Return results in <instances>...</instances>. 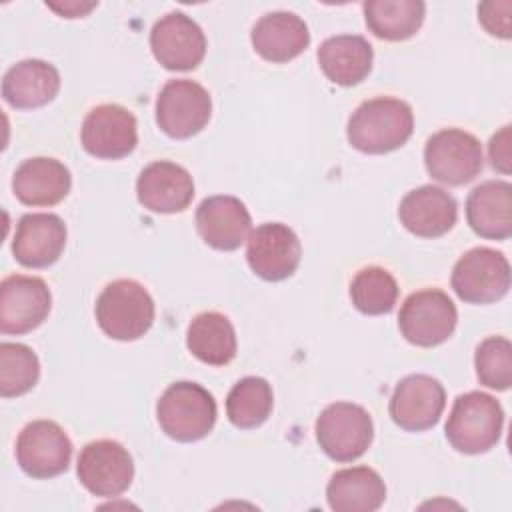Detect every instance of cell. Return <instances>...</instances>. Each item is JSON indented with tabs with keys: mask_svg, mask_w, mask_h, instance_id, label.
<instances>
[{
	"mask_svg": "<svg viewBox=\"0 0 512 512\" xmlns=\"http://www.w3.org/2000/svg\"><path fill=\"white\" fill-rule=\"evenodd\" d=\"M150 48L160 66L174 72L194 70L206 56L202 28L184 12H168L150 30Z\"/></svg>",
	"mask_w": 512,
	"mask_h": 512,
	"instance_id": "16",
	"label": "cell"
},
{
	"mask_svg": "<svg viewBox=\"0 0 512 512\" xmlns=\"http://www.w3.org/2000/svg\"><path fill=\"white\" fill-rule=\"evenodd\" d=\"M400 224L414 236L438 238L450 232L458 220V204L444 188L424 184L410 190L398 206Z\"/></svg>",
	"mask_w": 512,
	"mask_h": 512,
	"instance_id": "20",
	"label": "cell"
},
{
	"mask_svg": "<svg viewBox=\"0 0 512 512\" xmlns=\"http://www.w3.org/2000/svg\"><path fill=\"white\" fill-rule=\"evenodd\" d=\"M458 322V310L452 298L438 288L412 292L398 314L402 336L420 348H434L446 342Z\"/></svg>",
	"mask_w": 512,
	"mask_h": 512,
	"instance_id": "6",
	"label": "cell"
},
{
	"mask_svg": "<svg viewBox=\"0 0 512 512\" xmlns=\"http://www.w3.org/2000/svg\"><path fill=\"white\" fill-rule=\"evenodd\" d=\"M318 64L324 76L338 86H356L372 70V44L358 34L326 38L318 48Z\"/></svg>",
	"mask_w": 512,
	"mask_h": 512,
	"instance_id": "25",
	"label": "cell"
},
{
	"mask_svg": "<svg viewBox=\"0 0 512 512\" xmlns=\"http://www.w3.org/2000/svg\"><path fill=\"white\" fill-rule=\"evenodd\" d=\"M246 242V260L258 278L266 282H280L296 272L302 246L290 226L282 222L260 224L250 232Z\"/></svg>",
	"mask_w": 512,
	"mask_h": 512,
	"instance_id": "15",
	"label": "cell"
},
{
	"mask_svg": "<svg viewBox=\"0 0 512 512\" xmlns=\"http://www.w3.org/2000/svg\"><path fill=\"white\" fill-rule=\"evenodd\" d=\"M212 116V98L208 90L188 78L168 80L156 98V124L174 138L186 140L204 130Z\"/></svg>",
	"mask_w": 512,
	"mask_h": 512,
	"instance_id": "8",
	"label": "cell"
},
{
	"mask_svg": "<svg viewBox=\"0 0 512 512\" xmlns=\"http://www.w3.org/2000/svg\"><path fill=\"white\" fill-rule=\"evenodd\" d=\"M368 30L388 42L412 38L426 16L422 0H368L362 4Z\"/></svg>",
	"mask_w": 512,
	"mask_h": 512,
	"instance_id": "28",
	"label": "cell"
},
{
	"mask_svg": "<svg viewBox=\"0 0 512 512\" xmlns=\"http://www.w3.org/2000/svg\"><path fill=\"white\" fill-rule=\"evenodd\" d=\"M452 290L462 302L490 304L510 290L508 258L486 246L464 252L452 268Z\"/></svg>",
	"mask_w": 512,
	"mask_h": 512,
	"instance_id": "9",
	"label": "cell"
},
{
	"mask_svg": "<svg viewBox=\"0 0 512 512\" xmlns=\"http://www.w3.org/2000/svg\"><path fill=\"white\" fill-rule=\"evenodd\" d=\"M60 90V72L54 64L38 58L20 60L2 78V98L16 110L46 106Z\"/></svg>",
	"mask_w": 512,
	"mask_h": 512,
	"instance_id": "24",
	"label": "cell"
},
{
	"mask_svg": "<svg viewBox=\"0 0 512 512\" xmlns=\"http://www.w3.org/2000/svg\"><path fill=\"white\" fill-rule=\"evenodd\" d=\"M350 298L356 310L368 316L392 312L398 300V282L382 266H366L350 282Z\"/></svg>",
	"mask_w": 512,
	"mask_h": 512,
	"instance_id": "30",
	"label": "cell"
},
{
	"mask_svg": "<svg viewBox=\"0 0 512 512\" xmlns=\"http://www.w3.org/2000/svg\"><path fill=\"white\" fill-rule=\"evenodd\" d=\"M272 406V386L260 376H246L238 380L226 396V416L232 426L240 430L262 426L268 420Z\"/></svg>",
	"mask_w": 512,
	"mask_h": 512,
	"instance_id": "29",
	"label": "cell"
},
{
	"mask_svg": "<svg viewBox=\"0 0 512 512\" xmlns=\"http://www.w3.org/2000/svg\"><path fill=\"white\" fill-rule=\"evenodd\" d=\"M326 500L334 512H374L386 500V484L374 468H342L328 480Z\"/></svg>",
	"mask_w": 512,
	"mask_h": 512,
	"instance_id": "26",
	"label": "cell"
},
{
	"mask_svg": "<svg viewBox=\"0 0 512 512\" xmlns=\"http://www.w3.org/2000/svg\"><path fill=\"white\" fill-rule=\"evenodd\" d=\"M186 346L194 358L208 366L230 364L238 348L232 322L214 310L192 318L186 330Z\"/></svg>",
	"mask_w": 512,
	"mask_h": 512,
	"instance_id": "27",
	"label": "cell"
},
{
	"mask_svg": "<svg viewBox=\"0 0 512 512\" xmlns=\"http://www.w3.org/2000/svg\"><path fill=\"white\" fill-rule=\"evenodd\" d=\"M70 188V170L48 156L24 160L12 176V192L24 206H54L68 196Z\"/></svg>",
	"mask_w": 512,
	"mask_h": 512,
	"instance_id": "22",
	"label": "cell"
},
{
	"mask_svg": "<svg viewBox=\"0 0 512 512\" xmlns=\"http://www.w3.org/2000/svg\"><path fill=\"white\" fill-rule=\"evenodd\" d=\"M214 396L196 382L170 384L156 404V418L166 436L176 442H196L208 436L216 424Z\"/></svg>",
	"mask_w": 512,
	"mask_h": 512,
	"instance_id": "4",
	"label": "cell"
},
{
	"mask_svg": "<svg viewBox=\"0 0 512 512\" xmlns=\"http://www.w3.org/2000/svg\"><path fill=\"white\" fill-rule=\"evenodd\" d=\"M68 238L66 224L60 216L48 212L24 214L12 238V254L26 268H48L64 252Z\"/></svg>",
	"mask_w": 512,
	"mask_h": 512,
	"instance_id": "19",
	"label": "cell"
},
{
	"mask_svg": "<svg viewBox=\"0 0 512 512\" xmlns=\"http://www.w3.org/2000/svg\"><path fill=\"white\" fill-rule=\"evenodd\" d=\"M40 378L36 352L18 342L0 344V396L16 398L30 392Z\"/></svg>",
	"mask_w": 512,
	"mask_h": 512,
	"instance_id": "31",
	"label": "cell"
},
{
	"mask_svg": "<svg viewBox=\"0 0 512 512\" xmlns=\"http://www.w3.org/2000/svg\"><path fill=\"white\" fill-rule=\"evenodd\" d=\"M504 410L500 402L480 390L460 394L448 414L444 432L460 454H484L500 442Z\"/></svg>",
	"mask_w": 512,
	"mask_h": 512,
	"instance_id": "3",
	"label": "cell"
},
{
	"mask_svg": "<svg viewBox=\"0 0 512 512\" xmlns=\"http://www.w3.org/2000/svg\"><path fill=\"white\" fill-rule=\"evenodd\" d=\"M100 330L120 342L142 338L154 324L156 306L150 292L132 278H120L104 286L94 306Z\"/></svg>",
	"mask_w": 512,
	"mask_h": 512,
	"instance_id": "2",
	"label": "cell"
},
{
	"mask_svg": "<svg viewBox=\"0 0 512 512\" xmlns=\"http://www.w3.org/2000/svg\"><path fill=\"white\" fill-rule=\"evenodd\" d=\"M136 196L154 214L184 212L194 198V180L184 166L170 160H156L138 174Z\"/></svg>",
	"mask_w": 512,
	"mask_h": 512,
	"instance_id": "18",
	"label": "cell"
},
{
	"mask_svg": "<svg viewBox=\"0 0 512 512\" xmlns=\"http://www.w3.org/2000/svg\"><path fill=\"white\" fill-rule=\"evenodd\" d=\"M76 474L90 494L114 498L130 488L134 480V460L120 442L94 440L82 448Z\"/></svg>",
	"mask_w": 512,
	"mask_h": 512,
	"instance_id": "11",
	"label": "cell"
},
{
	"mask_svg": "<svg viewBox=\"0 0 512 512\" xmlns=\"http://www.w3.org/2000/svg\"><path fill=\"white\" fill-rule=\"evenodd\" d=\"M474 368L480 384L492 390H508L512 384V344L504 336L484 338L474 352Z\"/></svg>",
	"mask_w": 512,
	"mask_h": 512,
	"instance_id": "32",
	"label": "cell"
},
{
	"mask_svg": "<svg viewBox=\"0 0 512 512\" xmlns=\"http://www.w3.org/2000/svg\"><path fill=\"white\" fill-rule=\"evenodd\" d=\"M252 228V218L246 204L228 194L204 198L196 208L198 236L214 250L232 252L240 248Z\"/></svg>",
	"mask_w": 512,
	"mask_h": 512,
	"instance_id": "17",
	"label": "cell"
},
{
	"mask_svg": "<svg viewBox=\"0 0 512 512\" xmlns=\"http://www.w3.org/2000/svg\"><path fill=\"white\" fill-rule=\"evenodd\" d=\"M466 220L474 234L486 240H508L512 234V184L486 180L466 198Z\"/></svg>",
	"mask_w": 512,
	"mask_h": 512,
	"instance_id": "23",
	"label": "cell"
},
{
	"mask_svg": "<svg viewBox=\"0 0 512 512\" xmlns=\"http://www.w3.org/2000/svg\"><path fill=\"white\" fill-rule=\"evenodd\" d=\"M52 294L38 276L10 274L0 282V332L26 334L50 314Z\"/></svg>",
	"mask_w": 512,
	"mask_h": 512,
	"instance_id": "12",
	"label": "cell"
},
{
	"mask_svg": "<svg viewBox=\"0 0 512 512\" xmlns=\"http://www.w3.org/2000/svg\"><path fill=\"white\" fill-rule=\"evenodd\" d=\"M414 112L408 102L390 96L364 100L348 118L346 138L364 154H388L408 142Z\"/></svg>",
	"mask_w": 512,
	"mask_h": 512,
	"instance_id": "1",
	"label": "cell"
},
{
	"mask_svg": "<svg viewBox=\"0 0 512 512\" xmlns=\"http://www.w3.org/2000/svg\"><path fill=\"white\" fill-rule=\"evenodd\" d=\"M446 406V390L438 378L410 374L402 378L388 404L390 418L406 432H424L438 424Z\"/></svg>",
	"mask_w": 512,
	"mask_h": 512,
	"instance_id": "13",
	"label": "cell"
},
{
	"mask_svg": "<svg viewBox=\"0 0 512 512\" xmlns=\"http://www.w3.org/2000/svg\"><path fill=\"white\" fill-rule=\"evenodd\" d=\"M488 156L494 170L502 174H510V124L502 126L488 144Z\"/></svg>",
	"mask_w": 512,
	"mask_h": 512,
	"instance_id": "34",
	"label": "cell"
},
{
	"mask_svg": "<svg viewBox=\"0 0 512 512\" xmlns=\"http://www.w3.org/2000/svg\"><path fill=\"white\" fill-rule=\"evenodd\" d=\"M46 6L54 12H58L62 18H82L86 16L92 8H96V2H88V4H82V2H64V4H48Z\"/></svg>",
	"mask_w": 512,
	"mask_h": 512,
	"instance_id": "35",
	"label": "cell"
},
{
	"mask_svg": "<svg viewBox=\"0 0 512 512\" xmlns=\"http://www.w3.org/2000/svg\"><path fill=\"white\" fill-rule=\"evenodd\" d=\"M510 10L512 2H484L478 6V22L488 34L508 40L510 38Z\"/></svg>",
	"mask_w": 512,
	"mask_h": 512,
	"instance_id": "33",
	"label": "cell"
},
{
	"mask_svg": "<svg viewBox=\"0 0 512 512\" xmlns=\"http://www.w3.org/2000/svg\"><path fill=\"white\" fill-rule=\"evenodd\" d=\"M424 166L432 180L440 184H468L484 166L480 140L460 128L438 130L424 146Z\"/></svg>",
	"mask_w": 512,
	"mask_h": 512,
	"instance_id": "7",
	"label": "cell"
},
{
	"mask_svg": "<svg viewBox=\"0 0 512 512\" xmlns=\"http://www.w3.org/2000/svg\"><path fill=\"white\" fill-rule=\"evenodd\" d=\"M250 40L260 58L272 64H284L308 48L310 32L298 14L276 10L264 14L254 24Z\"/></svg>",
	"mask_w": 512,
	"mask_h": 512,
	"instance_id": "21",
	"label": "cell"
},
{
	"mask_svg": "<svg viewBox=\"0 0 512 512\" xmlns=\"http://www.w3.org/2000/svg\"><path fill=\"white\" fill-rule=\"evenodd\" d=\"M316 442L334 462H354L372 444L374 422L366 408L352 402L328 404L316 418Z\"/></svg>",
	"mask_w": 512,
	"mask_h": 512,
	"instance_id": "5",
	"label": "cell"
},
{
	"mask_svg": "<svg viewBox=\"0 0 512 512\" xmlns=\"http://www.w3.org/2000/svg\"><path fill=\"white\" fill-rule=\"evenodd\" d=\"M72 440L54 420H34L16 438V462L36 480H48L68 470Z\"/></svg>",
	"mask_w": 512,
	"mask_h": 512,
	"instance_id": "10",
	"label": "cell"
},
{
	"mask_svg": "<svg viewBox=\"0 0 512 512\" xmlns=\"http://www.w3.org/2000/svg\"><path fill=\"white\" fill-rule=\"evenodd\" d=\"M80 142L94 158L120 160L138 144L136 118L120 104L94 106L82 122Z\"/></svg>",
	"mask_w": 512,
	"mask_h": 512,
	"instance_id": "14",
	"label": "cell"
}]
</instances>
